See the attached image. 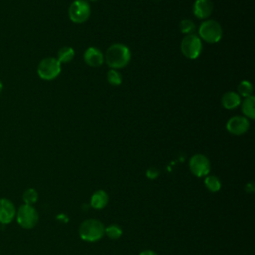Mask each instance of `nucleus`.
<instances>
[{
    "mask_svg": "<svg viewBox=\"0 0 255 255\" xmlns=\"http://www.w3.org/2000/svg\"><path fill=\"white\" fill-rule=\"evenodd\" d=\"M181 53L188 59H196L202 51L201 39L195 34L186 35L180 44Z\"/></svg>",
    "mask_w": 255,
    "mask_h": 255,
    "instance_id": "nucleus-6",
    "label": "nucleus"
},
{
    "mask_svg": "<svg viewBox=\"0 0 255 255\" xmlns=\"http://www.w3.org/2000/svg\"><path fill=\"white\" fill-rule=\"evenodd\" d=\"M38 76L45 81L54 80L61 73V64L56 58L48 57L38 64L37 67Z\"/></svg>",
    "mask_w": 255,
    "mask_h": 255,
    "instance_id": "nucleus-4",
    "label": "nucleus"
},
{
    "mask_svg": "<svg viewBox=\"0 0 255 255\" xmlns=\"http://www.w3.org/2000/svg\"><path fill=\"white\" fill-rule=\"evenodd\" d=\"M253 93V86L249 81H242L238 85V95L242 96L244 98L252 96Z\"/></svg>",
    "mask_w": 255,
    "mask_h": 255,
    "instance_id": "nucleus-19",
    "label": "nucleus"
},
{
    "mask_svg": "<svg viewBox=\"0 0 255 255\" xmlns=\"http://www.w3.org/2000/svg\"><path fill=\"white\" fill-rule=\"evenodd\" d=\"M79 235L87 242L99 241L105 235V226L98 219H87L80 225Z\"/></svg>",
    "mask_w": 255,
    "mask_h": 255,
    "instance_id": "nucleus-2",
    "label": "nucleus"
},
{
    "mask_svg": "<svg viewBox=\"0 0 255 255\" xmlns=\"http://www.w3.org/2000/svg\"><path fill=\"white\" fill-rule=\"evenodd\" d=\"M221 103L225 109L234 110L241 104V98L235 92H227L223 95Z\"/></svg>",
    "mask_w": 255,
    "mask_h": 255,
    "instance_id": "nucleus-13",
    "label": "nucleus"
},
{
    "mask_svg": "<svg viewBox=\"0 0 255 255\" xmlns=\"http://www.w3.org/2000/svg\"><path fill=\"white\" fill-rule=\"evenodd\" d=\"M195 29H196L195 24L189 19H183L179 23V30L183 34H186V35L194 34Z\"/></svg>",
    "mask_w": 255,
    "mask_h": 255,
    "instance_id": "nucleus-21",
    "label": "nucleus"
},
{
    "mask_svg": "<svg viewBox=\"0 0 255 255\" xmlns=\"http://www.w3.org/2000/svg\"><path fill=\"white\" fill-rule=\"evenodd\" d=\"M84 60L87 65L90 67H100L104 63V55L102 51L96 47H90L86 50L84 54Z\"/></svg>",
    "mask_w": 255,
    "mask_h": 255,
    "instance_id": "nucleus-11",
    "label": "nucleus"
},
{
    "mask_svg": "<svg viewBox=\"0 0 255 255\" xmlns=\"http://www.w3.org/2000/svg\"><path fill=\"white\" fill-rule=\"evenodd\" d=\"M107 80L112 86H120L123 82L122 75L116 69L109 70V72L107 73Z\"/></svg>",
    "mask_w": 255,
    "mask_h": 255,
    "instance_id": "nucleus-22",
    "label": "nucleus"
},
{
    "mask_svg": "<svg viewBox=\"0 0 255 255\" xmlns=\"http://www.w3.org/2000/svg\"><path fill=\"white\" fill-rule=\"evenodd\" d=\"M198 34L199 38L207 43L213 44L220 41L222 37V28L215 20H205L200 24Z\"/></svg>",
    "mask_w": 255,
    "mask_h": 255,
    "instance_id": "nucleus-3",
    "label": "nucleus"
},
{
    "mask_svg": "<svg viewBox=\"0 0 255 255\" xmlns=\"http://www.w3.org/2000/svg\"><path fill=\"white\" fill-rule=\"evenodd\" d=\"M90 1H97V0H90Z\"/></svg>",
    "mask_w": 255,
    "mask_h": 255,
    "instance_id": "nucleus-27",
    "label": "nucleus"
},
{
    "mask_svg": "<svg viewBox=\"0 0 255 255\" xmlns=\"http://www.w3.org/2000/svg\"><path fill=\"white\" fill-rule=\"evenodd\" d=\"M2 89H3V84H2V82H1V80H0V94H1V92H2Z\"/></svg>",
    "mask_w": 255,
    "mask_h": 255,
    "instance_id": "nucleus-26",
    "label": "nucleus"
},
{
    "mask_svg": "<svg viewBox=\"0 0 255 255\" xmlns=\"http://www.w3.org/2000/svg\"><path fill=\"white\" fill-rule=\"evenodd\" d=\"M16 215L14 204L8 198H0V223L7 225L12 222Z\"/></svg>",
    "mask_w": 255,
    "mask_h": 255,
    "instance_id": "nucleus-10",
    "label": "nucleus"
},
{
    "mask_svg": "<svg viewBox=\"0 0 255 255\" xmlns=\"http://www.w3.org/2000/svg\"><path fill=\"white\" fill-rule=\"evenodd\" d=\"M242 113L245 118L253 120L255 118V98L253 96L245 98L242 103Z\"/></svg>",
    "mask_w": 255,
    "mask_h": 255,
    "instance_id": "nucleus-15",
    "label": "nucleus"
},
{
    "mask_svg": "<svg viewBox=\"0 0 255 255\" xmlns=\"http://www.w3.org/2000/svg\"><path fill=\"white\" fill-rule=\"evenodd\" d=\"M69 18L74 23L86 22L91 14V7L85 0H75L71 3L68 10Z\"/></svg>",
    "mask_w": 255,
    "mask_h": 255,
    "instance_id": "nucleus-7",
    "label": "nucleus"
},
{
    "mask_svg": "<svg viewBox=\"0 0 255 255\" xmlns=\"http://www.w3.org/2000/svg\"><path fill=\"white\" fill-rule=\"evenodd\" d=\"M105 234L111 239H118L122 236L123 230L118 224H111L108 227H105Z\"/></svg>",
    "mask_w": 255,
    "mask_h": 255,
    "instance_id": "nucleus-20",
    "label": "nucleus"
},
{
    "mask_svg": "<svg viewBox=\"0 0 255 255\" xmlns=\"http://www.w3.org/2000/svg\"><path fill=\"white\" fill-rule=\"evenodd\" d=\"M15 217H16L17 223L25 229H31L35 227L39 220V215L37 210L32 205H28V204L21 205L16 211Z\"/></svg>",
    "mask_w": 255,
    "mask_h": 255,
    "instance_id": "nucleus-5",
    "label": "nucleus"
},
{
    "mask_svg": "<svg viewBox=\"0 0 255 255\" xmlns=\"http://www.w3.org/2000/svg\"><path fill=\"white\" fill-rule=\"evenodd\" d=\"M104 58L110 68L121 69L129 63L130 51L126 45L116 43L108 48Z\"/></svg>",
    "mask_w": 255,
    "mask_h": 255,
    "instance_id": "nucleus-1",
    "label": "nucleus"
},
{
    "mask_svg": "<svg viewBox=\"0 0 255 255\" xmlns=\"http://www.w3.org/2000/svg\"><path fill=\"white\" fill-rule=\"evenodd\" d=\"M75 56V51L73 48L71 47H62L59 51H58V57L57 60L59 61L60 64L64 63H69L74 59Z\"/></svg>",
    "mask_w": 255,
    "mask_h": 255,
    "instance_id": "nucleus-16",
    "label": "nucleus"
},
{
    "mask_svg": "<svg viewBox=\"0 0 255 255\" xmlns=\"http://www.w3.org/2000/svg\"><path fill=\"white\" fill-rule=\"evenodd\" d=\"M22 198L24 201V204H28V205H32L34 204L37 199H38V193L36 191V189L34 188H27L23 194H22Z\"/></svg>",
    "mask_w": 255,
    "mask_h": 255,
    "instance_id": "nucleus-18",
    "label": "nucleus"
},
{
    "mask_svg": "<svg viewBox=\"0 0 255 255\" xmlns=\"http://www.w3.org/2000/svg\"><path fill=\"white\" fill-rule=\"evenodd\" d=\"M204 184L206 188L211 192H216L221 188L220 179L215 175H206L204 179Z\"/></svg>",
    "mask_w": 255,
    "mask_h": 255,
    "instance_id": "nucleus-17",
    "label": "nucleus"
},
{
    "mask_svg": "<svg viewBox=\"0 0 255 255\" xmlns=\"http://www.w3.org/2000/svg\"><path fill=\"white\" fill-rule=\"evenodd\" d=\"M193 14L198 19H206L213 10L211 0H196L193 4Z\"/></svg>",
    "mask_w": 255,
    "mask_h": 255,
    "instance_id": "nucleus-12",
    "label": "nucleus"
},
{
    "mask_svg": "<svg viewBox=\"0 0 255 255\" xmlns=\"http://www.w3.org/2000/svg\"><path fill=\"white\" fill-rule=\"evenodd\" d=\"M139 255H157V254L152 250H144V251L140 252Z\"/></svg>",
    "mask_w": 255,
    "mask_h": 255,
    "instance_id": "nucleus-25",
    "label": "nucleus"
},
{
    "mask_svg": "<svg viewBox=\"0 0 255 255\" xmlns=\"http://www.w3.org/2000/svg\"><path fill=\"white\" fill-rule=\"evenodd\" d=\"M189 168L195 176H206L210 171V161L204 154L196 153L189 159Z\"/></svg>",
    "mask_w": 255,
    "mask_h": 255,
    "instance_id": "nucleus-8",
    "label": "nucleus"
},
{
    "mask_svg": "<svg viewBox=\"0 0 255 255\" xmlns=\"http://www.w3.org/2000/svg\"><path fill=\"white\" fill-rule=\"evenodd\" d=\"M158 175H159V170H158L156 167H149V168L146 170V176H147L149 179H154V178H156Z\"/></svg>",
    "mask_w": 255,
    "mask_h": 255,
    "instance_id": "nucleus-23",
    "label": "nucleus"
},
{
    "mask_svg": "<svg viewBox=\"0 0 255 255\" xmlns=\"http://www.w3.org/2000/svg\"><path fill=\"white\" fill-rule=\"evenodd\" d=\"M246 191H247V192H252V191H254V184H253V182L247 183V185H246Z\"/></svg>",
    "mask_w": 255,
    "mask_h": 255,
    "instance_id": "nucleus-24",
    "label": "nucleus"
},
{
    "mask_svg": "<svg viewBox=\"0 0 255 255\" xmlns=\"http://www.w3.org/2000/svg\"><path fill=\"white\" fill-rule=\"evenodd\" d=\"M249 121L245 117L241 116H235L228 120L226 123V128L227 130L235 135H241L245 133L249 129Z\"/></svg>",
    "mask_w": 255,
    "mask_h": 255,
    "instance_id": "nucleus-9",
    "label": "nucleus"
},
{
    "mask_svg": "<svg viewBox=\"0 0 255 255\" xmlns=\"http://www.w3.org/2000/svg\"><path fill=\"white\" fill-rule=\"evenodd\" d=\"M154 1H159V0H154Z\"/></svg>",
    "mask_w": 255,
    "mask_h": 255,
    "instance_id": "nucleus-28",
    "label": "nucleus"
},
{
    "mask_svg": "<svg viewBox=\"0 0 255 255\" xmlns=\"http://www.w3.org/2000/svg\"><path fill=\"white\" fill-rule=\"evenodd\" d=\"M109 202V195L104 190H97L91 197V205L95 209H103Z\"/></svg>",
    "mask_w": 255,
    "mask_h": 255,
    "instance_id": "nucleus-14",
    "label": "nucleus"
}]
</instances>
